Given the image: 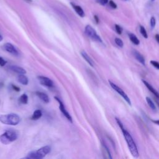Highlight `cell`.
Returning a JSON list of instances; mask_svg holds the SVG:
<instances>
[{
  "label": "cell",
  "mask_w": 159,
  "mask_h": 159,
  "mask_svg": "<svg viewBox=\"0 0 159 159\" xmlns=\"http://www.w3.org/2000/svg\"><path fill=\"white\" fill-rule=\"evenodd\" d=\"M121 131L122 132H123V136L127 142V144H128V146L131 154L134 157H135V158L139 157V153L138 151L137 145L135 141H134L133 137L131 135V134L125 128L122 129Z\"/></svg>",
  "instance_id": "1"
},
{
  "label": "cell",
  "mask_w": 159,
  "mask_h": 159,
  "mask_svg": "<svg viewBox=\"0 0 159 159\" xmlns=\"http://www.w3.org/2000/svg\"><path fill=\"white\" fill-rule=\"evenodd\" d=\"M19 116L15 113L0 116V122L6 125L16 126L20 123Z\"/></svg>",
  "instance_id": "2"
},
{
  "label": "cell",
  "mask_w": 159,
  "mask_h": 159,
  "mask_svg": "<svg viewBox=\"0 0 159 159\" xmlns=\"http://www.w3.org/2000/svg\"><path fill=\"white\" fill-rule=\"evenodd\" d=\"M51 151L50 146L46 145L42 147L39 150L31 152L26 157V158H34V159H40L44 158L46 155H47Z\"/></svg>",
  "instance_id": "3"
},
{
  "label": "cell",
  "mask_w": 159,
  "mask_h": 159,
  "mask_svg": "<svg viewBox=\"0 0 159 159\" xmlns=\"http://www.w3.org/2000/svg\"><path fill=\"white\" fill-rule=\"evenodd\" d=\"M17 137V134L14 131L8 130L0 136V141L2 144L6 145L16 141Z\"/></svg>",
  "instance_id": "4"
},
{
  "label": "cell",
  "mask_w": 159,
  "mask_h": 159,
  "mask_svg": "<svg viewBox=\"0 0 159 159\" xmlns=\"http://www.w3.org/2000/svg\"><path fill=\"white\" fill-rule=\"evenodd\" d=\"M84 32L85 34L87 35V36H88L92 40L101 43L103 42V41L101 39L100 37L98 35L96 31L90 25H87L86 27H85Z\"/></svg>",
  "instance_id": "5"
},
{
  "label": "cell",
  "mask_w": 159,
  "mask_h": 159,
  "mask_svg": "<svg viewBox=\"0 0 159 159\" xmlns=\"http://www.w3.org/2000/svg\"><path fill=\"white\" fill-rule=\"evenodd\" d=\"M109 83L110 84V86L111 87V88L114 90L116 91L122 98H123L126 101V103L131 106L132 103H131V100L130 98H129V96H128V94L123 90H122L120 87H119L117 84H116L115 83H114L113 82H112L111 81H110L109 80Z\"/></svg>",
  "instance_id": "6"
},
{
  "label": "cell",
  "mask_w": 159,
  "mask_h": 159,
  "mask_svg": "<svg viewBox=\"0 0 159 159\" xmlns=\"http://www.w3.org/2000/svg\"><path fill=\"white\" fill-rule=\"evenodd\" d=\"M55 99L59 103V108H60V110L61 113H62L64 114V116L67 119V120H68L70 122V123H72V118H71L70 114L68 113V112L66 110L65 107L64 103H62V101H61L59 98H58L57 97H55Z\"/></svg>",
  "instance_id": "7"
},
{
  "label": "cell",
  "mask_w": 159,
  "mask_h": 159,
  "mask_svg": "<svg viewBox=\"0 0 159 159\" xmlns=\"http://www.w3.org/2000/svg\"><path fill=\"white\" fill-rule=\"evenodd\" d=\"M38 78L40 83L43 86L48 88H52L54 87V83L50 78L44 76H39Z\"/></svg>",
  "instance_id": "8"
},
{
  "label": "cell",
  "mask_w": 159,
  "mask_h": 159,
  "mask_svg": "<svg viewBox=\"0 0 159 159\" xmlns=\"http://www.w3.org/2000/svg\"><path fill=\"white\" fill-rule=\"evenodd\" d=\"M3 48L6 51L8 52L9 53L11 54L15 55H18V51L16 50V48L15 47V46L13 44H11L10 43H6L4 44Z\"/></svg>",
  "instance_id": "9"
},
{
  "label": "cell",
  "mask_w": 159,
  "mask_h": 159,
  "mask_svg": "<svg viewBox=\"0 0 159 159\" xmlns=\"http://www.w3.org/2000/svg\"><path fill=\"white\" fill-rule=\"evenodd\" d=\"M142 81L143 83L145 84V86L147 88V89H148L153 94H154V96L157 98V99L159 100V93H158V92L152 86V85H151L149 83H148L147 81H146L144 80H142Z\"/></svg>",
  "instance_id": "10"
},
{
  "label": "cell",
  "mask_w": 159,
  "mask_h": 159,
  "mask_svg": "<svg viewBox=\"0 0 159 159\" xmlns=\"http://www.w3.org/2000/svg\"><path fill=\"white\" fill-rule=\"evenodd\" d=\"M132 53H133V55L134 56V57L136 58V59L139 62H140L142 65H145V60L144 58V57H143V55L139 53L138 51L134 50L132 51Z\"/></svg>",
  "instance_id": "11"
},
{
  "label": "cell",
  "mask_w": 159,
  "mask_h": 159,
  "mask_svg": "<svg viewBox=\"0 0 159 159\" xmlns=\"http://www.w3.org/2000/svg\"><path fill=\"white\" fill-rule=\"evenodd\" d=\"M10 69L15 71V73H18V74L19 75H22V74H26V70H24L23 68L18 67V66H16V65H13V66H11L10 67Z\"/></svg>",
  "instance_id": "12"
},
{
  "label": "cell",
  "mask_w": 159,
  "mask_h": 159,
  "mask_svg": "<svg viewBox=\"0 0 159 159\" xmlns=\"http://www.w3.org/2000/svg\"><path fill=\"white\" fill-rule=\"evenodd\" d=\"M36 94H37V95H38V96H39V98H40L42 101H43L44 103H49V101H50L49 97H48L45 93H42V92L38 91V92L36 93Z\"/></svg>",
  "instance_id": "13"
},
{
  "label": "cell",
  "mask_w": 159,
  "mask_h": 159,
  "mask_svg": "<svg viewBox=\"0 0 159 159\" xmlns=\"http://www.w3.org/2000/svg\"><path fill=\"white\" fill-rule=\"evenodd\" d=\"M71 6H73V9H75L76 13H77L80 17L83 18V17L84 16V12L83 9L80 6L75 5H74L73 3H71Z\"/></svg>",
  "instance_id": "14"
},
{
  "label": "cell",
  "mask_w": 159,
  "mask_h": 159,
  "mask_svg": "<svg viewBox=\"0 0 159 159\" xmlns=\"http://www.w3.org/2000/svg\"><path fill=\"white\" fill-rule=\"evenodd\" d=\"M81 56L83 57V58L87 61L90 66L91 67L94 66V62H93V60L90 57V56L86 52H85L84 51H81Z\"/></svg>",
  "instance_id": "15"
},
{
  "label": "cell",
  "mask_w": 159,
  "mask_h": 159,
  "mask_svg": "<svg viewBox=\"0 0 159 159\" xmlns=\"http://www.w3.org/2000/svg\"><path fill=\"white\" fill-rule=\"evenodd\" d=\"M129 39L131 40V41L136 45H139L140 44V41L139 40V39L137 38V36L134 34H132V33H130L129 34Z\"/></svg>",
  "instance_id": "16"
},
{
  "label": "cell",
  "mask_w": 159,
  "mask_h": 159,
  "mask_svg": "<svg viewBox=\"0 0 159 159\" xmlns=\"http://www.w3.org/2000/svg\"><path fill=\"white\" fill-rule=\"evenodd\" d=\"M18 81L24 85H27L29 83L28 78L24 75V74L19 75L18 76Z\"/></svg>",
  "instance_id": "17"
},
{
  "label": "cell",
  "mask_w": 159,
  "mask_h": 159,
  "mask_svg": "<svg viewBox=\"0 0 159 159\" xmlns=\"http://www.w3.org/2000/svg\"><path fill=\"white\" fill-rule=\"evenodd\" d=\"M42 115V111H41V110L37 109L34 112L33 115L32 116V119L33 120H38L41 118Z\"/></svg>",
  "instance_id": "18"
},
{
  "label": "cell",
  "mask_w": 159,
  "mask_h": 159,
  "mask_svg": "<svg viewBox=\"0 0 159 159\" xmlns=\"http://www.w3.org/2000/svg\"><path fill=\"white\" fill-rule=\"evenodd\" d=\"M146 101H147V103L148 105L149 106V107L153 110V111H156V110H157L156 106L154 104V103L153 102V101L149 97H146Z\"/></svg>",
  "instance_id": "19"
},
{
  "label": "cell",
  "mask_w": 159,
  "mask_h": 159,
  "mask_svg": "<svg viewBox=\"0 0 159 159\" xmlns=\"http://www.w3.org/2000/svg\"><path fill=\"white\" fill-rule=\"evenodd\" d=\"M19 101L22 104H27L28 102V96L26 94H23L19 98Z\"/></svg>",
  "instance_id": "20"
},
{
  "label": "cell",
  "mask_w": 159,
  "mask_h": 159,
  "mask_svg": "<svg viewBox=\"0 0 159 159\" xmlns=\"http://www.w3.org/2000/svg\"><path fill=\"white\" fill-rule=\"evenodd\" d=\"M139 30H140V32H141V35L144 37V38L145 39H147L148 38V35H147V32L145 28L142 26H140Z\"/></svg>",
  "instance_id": "21"
},
{
  "label": "cell",
  "mask_w": 159,
  "mask_h": 159,
  "mask_svg": "<svg viewBox=\"0 0 159 159\" xmlns=\"http://www.w3.org/2000/svg\"><path fill=\"white\" fill-rule=\"evenodd\" d=\"M114 41H115V43L116 44V45H117L118 46H119V47H121V48H122V47H124L123 41H122L121 39L116 38H115Z\"/></svg>",
  "instance_id": "22"
},
{
  "label": "cell",
  "mask_w": 159,
  "mask_h": 159,
  "mask_svg": "<svg viewBox=\"0 0 159 159\" xmlns=\"http://www.w3.org/2000/svg\"><path fill=\"white\" fill-rule=\"evenodd\" d=\"M150 23H151V26L152 29H154L155 27V25H156V19H155V17L152 16L151 18Z\"/></svg>",
  "instance_id": "23"
},
{
  "label": "cell",
  "mask_w": 159,
  "mask_h": 159,
  "mask_svg": "<svg viewBox=\"0 0 159 159\" xmlns=\"http://www.w3.org/2000/svg\"><path fill=\"white\" fill-rule=\"evenodd\" d=\"M115 29L116 32L119 35H121L122 34V32H123V29L118 24H115Z\"/></svg>",
  "instance_id": "24"
},
{
  "label": "cell",
  "mask_w": 159,
  "mask_h": 159,
  "mask_svg": "<svg viewBox=\"0 0 159 159\" xmlns=\"http://www.w3.org/2000/svg\"><path fill=\"white\" fill-rule=\"evenodd\" d=\"M151 64L155 68H157V70H159V62H157V61L155 60H151Z\"/></svg>",
  "instance_id": "25"
},
{
  "label": "cell",
  "mask_w": 159,
  "mask_h": 159,
  "mask_svg": "<svg viewBox=\"0 0 159 159\" xmlns=\"http://www.w3.org/2000/svg\"><path fill=\"white\" fill-rule=\"evenodd\" d=\"M109 6H111L113 9H116L117 8V5L113 1V0H110L109 2Z\"/></svg>",
  "instance_id": "26"
},
{
  "label": "cell",
  "mask_w": 159,
  "mask_h": 159,
  "mask_svg": "<svg viewBox=\"0 0 159 159\" xmlns=\"http://www.w3.org/2000/svg\"><path fill=\"white\" fill-rule=\"evenodd\" d=\"M6 64H7L6 61L3 58L0 57V66L3 67V66H5Z\"/></svg>",
  "instance_id": "27"
},
{
  "label": "cell",
  "mask_w": 159,
  "mask_h": 159,
  "mask_svg": "<svg viewBox=\"0 0 159 159\" xmlns=\"http://www.w3.org/2000/svg\"><path fill=\"white\" fill-rule=\"evenodd\" d=\"M100 3H101V4L104 5H106V4H107V3H108L109 0H100Z\"/></svg>",
  "instance_id": "28"
},
{
  "label": "cell",
  "mask_w": 159,
  "mask_h": 159,
  "mask_svg": "<svg viewBox=\"0 0 159 159\" xmlns=\"http://www.w3.org/2000/svg\"><path fill=\"white\" fill-rule=\"evenodd\" d=\"M152 122L154 124L159 126V120H152Z\"/></svg>",
  "instance_id": "29"
},
{
  "label": "cell",
  "mask_w": 159,
  "mask_h": 159,
  "mask_svg": "<svg viewBox=\"0 0 159 159\" xmlns=\"http://www.w3.org/2000/svg\"><path fill=\"white\" fill-rule=\"evenodd\" d=\"M12 87H13V88L15 91H19L20 90L19 88H18V87L15 86V85H13V86H12Z\"/></svg>",
  "instance_id": "30"
},
{
  "label": "cell",
  "mask_w": 159,
  "mask_h": 159,
  "mask_svg": "<svg viewBox=\"0 0 159 159\" xmlns=\"http://www.w3.org/2000/svg\"><path fill=\"white\" fill-rule=\"evenodd\" d=\"M94 18L95 21H96V23H98V22H99V18H98V17L97 16H94Z\"/></svg>",
  "instance_id": "31"
},
{
  "label": "cell",
  "mask_w": 159,
  "mask_h": 159,
  "mask_svg": "<svg viewBox=\"0 0 159 159\" xmlns=\"http://www.w3.org/2000/svg\"><path fill=\"white\" fill-rule=\"evenodd\" d=\"M155 39L157 41V42L159 43V34H156L155 35Z\"/></svg>",
  "instance_id": "32"
},
{
  "label": "cell",
  "mask_w": 159,
  "mask_h": 159,
  "mask_svg": "<svg viewBox=\"0 0 159 159\" xmlns=\"http://www.w3.org/2000/svg\"><path fill=\"white\" fill-rule=\"evenodd\" d=\"M2 40H3V37L2 36L1 34H0V42H1Z\"/></svg>",
  "instance_id": "33"
},
{
  "label": "cell",
  "mask_w": 159,
  "mask_h": 159,
  "mask_svg": "<svg viewBox=\"0 0 159 159\" xmlns=\"http://www.w3.org/2000/svg\"><path fill=\"white\" fill-rule=\"evenodd\" d=\"M26 1H28V2H31V0H26Z\"/></svg>",
  "instance_id": "34"
},
{
  "label": "cell",
  "mask_w": 159,
  "mask_h": 159,
  "mask_svg": "<svg viewBox=\"0 0 159 159\" xmlns=\"http://www.w3.org/2000/svg\"><path fill=\"white\" fill-rule=\"evenodd\" d=\"M151 1H152V2H154V0H151Z\"/></svg>",
  "instance_id": "35"
},
{
  "label": "cell",
  "mask_w": 159,
  "mask_h": 159,
  "mask_svg": "<svg viewBox=\"0 0 159 159\" xmlns=\"http://www.w3.org/2000/svg\"><path fill=\"white\" fill-rule=\"evenodd\" d=\"M125 1H128V0H125Z\"/></svg>",
  "instance_id": "36"
}]
</instances>
